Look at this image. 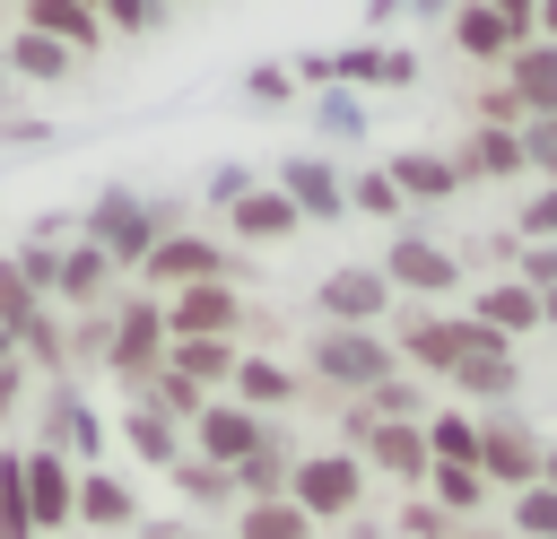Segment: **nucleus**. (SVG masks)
Wrapping results in <instances>:
<instances>
[{"label": "nucleus", "mask_w": 557, "mask_h": 539, "mask_svg": "<svg viewBox=\"0 0 557 539\" xmlns=\"http://www.w3.org/2000/svg\"><path fill=\"white\" fill-rule=\"evenodd\" d=\"M174 226H191V217H183V200H139V191L104 183V191L87 200V226H78V235H87V243H96V252L131 278V270H139V261L174 235Z\"/></svg>", "instance_id": "obj_1"}, {"label": "nucleus", "mask_w": 557, "mask_h": 539, "mask_svg": "<svg viewBox=\"0 0 557 539\" xmlns=\"http://www.w3.org/2000/svg\"><path fill=\"white\" fill-rule=\"evenodd\" d=\"M383 374H400V356H392V339L383 330H313L305 339V383L339 409V400H366Z\"/></svg>", "instance_id": "obj_2"}, {"label": "nucleus", "mask_w": 557, "mask_h": 539, "mask_svg": "<svg viewBox=\"0 0 557 539\" xmlns=\"http://www.w3.org/2000/svg\"><path fill=\"white\" fill-rule=\"evenodd\" d=\"M139 287H157V296H174V287H200V278H226V287H244V252L235 243H218V235H200V226H174L139 270H131Z\"/></svg>", "instance_id": "obj_3"}, {"label": "nucleus", "mask_w": 557, "mask_h": 539, "mask_svg": "<svg viewBox=\"0 0 557 539\" xmlns=\"http://www.w3.org/2000/svg\"><path fill=\"white\" fill-rule=\"evenodd\" d=\"M540 461H548V443H540V426L531 417H513V409H479V478H487V496L505 487V496H522V487H540Z\"/></svg>", "instance_id": "obj_4"}, {"label": "nucleus", "mask_w": 557, "mask_h": 539, "mask_svg": "<svg viewBox=\"0 0 557 539\" xmlns=\"http://www.w3.org/2000/svg\"><path fill=\"white\" fill-rule=\"evenodd\" d=\"M287 504H296L313 530H322V522H357V504H366V461H348V452H296Z\"/></svg>", "instance_id": "obj_5"}, {"label": "nucleus", "mask_w": 557, "mask_h": 539, "mask_svg": "<svg viewBox=\"0 0 557 539\" xmlns=\"http://www.w3.org/2000/svg\"><path fill=\"white\" fill-rule=\"evenodd\" d=\"M157 313H165V339H244V330H252V304H244V287H226V278L174 287V296H157Z\"/></svg>", "instance_id": "obj_6"}, {"label": "nucleus", "mask_w": 557, "mask_h": 539, "mask_svg": "<svg viewBox=\"0 0 557 539\" xmlns=\"http://www.w3.org/2000/svg\"><path fill=\"white\" fill-rule=\"evenodd\" d=\"M165 365V313H157V296H113V348H104V374L122 383V391H139L148 374Z\"/></svg>", "instance_id": "obj_7"}, {"label": "nucleus", "mask_w": 557, "mask_h": 539, "mask_svg": "<svg viewBox=\"0 0 557 539\" xmlns=\"http://www.w3.org/2000/svg\"><path fill=\"white\" fill-rule=\"evenodd\" d=\"M313 313H322V330H383V322H392V287H383V270L339 261V270L313 287Z\"/></svg>", "instance_id": "obj_8"}, {"label": "nucleus", "mask_w": 557, "mask_h": 539, "mask_svg": "<svg viewBox=\"0 0 557 539\" xmlns=\"http://www.w3.org/2000/svg\"><path fill=\"white\" fill-rule=\"evenodd\" d=\"M226 400H235V409H252V417H270V409H322V417H331V400H322V391H313L296 365H278L270 348H244V356H235Z\"/></svg>", "instance_id": "obj_9"}, {"label": "nucleus", "mask_w": 557, "mask_h": 539, "mask_svg": "<svg viewBox=\"0 0 557 539\" xmlns=\"http://www.w3.org/2000/svg\"><path fill=\"white\" fill-rule=\"evenodd\" d=\"M453 278H461V261H453L435 235H418V226L392 235V252H383V287H392V296H418V304H426V296H453Z\"/></svg>", "instance_id": "obj_10"}, {"label": "nucleus", "mask_w": 557, "mask_h": 539, "mask_svg": "<svg viewBox=\"0 0 557 539\" xmlns=\"http://www.w3.org/2000/svg\"><path fill=\"white\" fill-rule=\"evenodd\" d=\"M261 435H270V417H252V409H235V400H209V409L183 426V452H191V461H209V469H235Z\"/></svg>", "instance_id": "obj_11"}, {"label": "nucleus", "mask_w": 557, "mask_h": 539, "mask_svg": "<svg viewBox=\"0 0 557 539\" xmlns=\"http://www.w3.org/2000/svg\"><path fill=\"white\" fill-rule=\"evenodd\" d=\"M270 191L305 217V226H331V217H348V183H339V165L331 156H287L278 174H270Z\"/></svg>", "instance_id": "obj_12"}, {"label": "nucleus", "mask_w": 557, "mask_h": 539, "mask_svg": "<svg viewBox=\"0 0 557 539\" xmlns=\"http://www.w3.org/2000/svg\"><path fill=\"white\" fill-rule=\"evenodd\" d=\"M17 487H26V522H35V539L44 530H70V487H78V469L61 461V452H17Z\"/></svg>", "instance_id": "obj_13"}, {"label": "nucleus", "mask_w": 557, "mask_h": 539, "mask_svg": "<svg viewBox=\"0 0 557 539\" xmlns=\"http://www.w3.org/2000/svg\"><path fill=\"white\" fill-rule=\"evenodd\" d=\"M96 443H104V426L87 417L78 383H52V400H44V452H61L70 469H96Z\"/></svg>", "instance_id": "obj_14"}, {"label": "nucleus", "mask_w": 557, "mask_h": 539, "mask_svg": "<svg viewBox=\"0 0 557 539\" xmlns=\"http://www.w3.org/2000/svg\"><path fill=\"white\" fill-rule=\"evenodd\" d=\"M113 287H122V270L87 243V235H70L61 243V287H52V304H70V313H96V304H113Z\"/></svg>", "instance_id": "obj_15"}, {"label": "nucleus", "mask_w": 557, "mask_h": 539, "mask_svg": "<svg viewBox=\"0 0 557 539\" xmlns=\"http://www.w3.org/2000/svg\"><path fill=\"white\" fill-rule=\"evenodd\" d=\"M522 104V122H557V43H513L505 70H496Z\"/></svg>", "instance_id": "obj_16"}, {"label": "nucleus", "mask_w": 557, "mask_h": 539, "mask_svg": "<svg viewBox=\"0 0 557 539\" xmlns=\"http://www.w3.org/2000/svg\"><path fill=\"white\" fill-rule=\"evenodd\" d=\"M322 78L339 87H409L418 78V52H400V43H348V52H322Z\"/></svg>", "instance_id": "obj_17"}, {"label": "nucleus", "mask_w": 557, "mask_h": 539, "mask_svg": "<svg viewBox=\"0 0 557 539\" xmlns=\"http://www.w3.org/2000/svg\"><path fill=\"white\" fill-rule=\"evenodd\" d=\"M470 322H479L496 348H513V339H531V330H540V296H531L522 278H505V270H496V278L479 287V313H470Z\"/></svg>", "instance_id": "obj_18"}, {"label": "nucleus", "mask_w": 557, "mask_h": 539, "mask_svg": "<svg viewBox=\"0 0 557 539\" xmlns=\"http://www.w3.org/2000/svg\"><path fill=\"white\" fill-rule=\"evenodd\" d=\"M287 469H296V443H287V426L270 417V435L226 469V478H235V504H270V496H287Z\"/></svg>", "instance_id": "obj_19"}, {"label": "nucleus", "mask_w": 557, "mask_h": 539, "mask_svg": "<svg viewBox=\"0 0 557 539\" xmlns=\"http://www.w3.org/2000/svg\"><path fill=\"white\" fill-rule=\"evenodd\" d=\"M357 461H366V478H392V487H409V496L426 487V435H418V426H374Z\"/></svg>", "instance_id": "obj_20"}, {"label": "nucleus", "mask_w": 557, "mask_h": 539, "mask_svg": "<svg viewBox=\"0 0 557 539\" xmlns=\"http://www.w3.org/2000/svg\"><path fill=\"white\" fill-rule=\"evenodd\" d=\"M453 174H461V183H513V174H531V165H522V130H461Z\"/></svg>", "instance_id": "obj_21"}, {"label": "nucleus", "mask_w": 557, "mask_h": 539, "mask_svg": "<svg viewBox=\"0 0 557 539\" xmlns=\"http://www.w3.org/2000/svg\"><path fill=\"white\" fill-rule=\"evenodd\" d=\"M235 339H165V374H183L191 391H209V400H226V383H235Z\"/></svg>", "instance_id": "obj_22"}, {"label": "nucleus", "mask_w": 557, "mask_h": 539, "mask_svg": "<svg viewBox=\"0 0 557 539\" xmlns=\"http://www.w3.org/2000/svg\"><path fill=\"white\" fill-rule=\"evenodd\" d=\"M444 383H453L470 409H479V400H496V409H505V400L522 391V365H513V348H496V339H487V348H470V356H461Z\"/></svg>", "instance_id": "obj_23"}, {"label": "nucleus", "mask_w": 557, "mask_h": 539, "mask_svg": "<svg viewBox=\"0 0 557 539\" xmlns=\"http://www.w3.org/2000/svg\"><path fill=\"white\" fill-rule=\"evenodd\" d=\"M296 226H305V217H296V209H287V200L270 191V183H252V191H244V200L226 209V235H235L244 252H252V243H287Z\"/></svg>", "instance_id": "obj_24"}, {"label": "nucleus", "mask_w": 557, "mask_h": 539, "mask_svg": "<svg viewBox=\"0 0 557 539\" xmlns=\"http://www.w3.org/2000/svg\"><path fill=\"white\" fill-rule=\"evenodd\" d=\"M139 513V496L113 478V469H78V487H70V522H87V530H122Z\"/></svg>", "instance_id": "obj_25"}, {"label": "nucleus", "mask_w": 557, "mask_h": 539, "mask_svg": "<svg viewBox=\"0 0 557 539\" xmlns=\"http://www.w3.org/2000/svg\"><path fill=\"white\" fill-rule=\"evenodd\" d=\"M0 70H9V78H35V87H61V78L78 70V52H70V43H52V35H35V26H17V35H9V52H0Z\"/></svg>", "instance_id": "obj_26"}, {"label": "nucleus", "mask_w": 557, "mask_h": 539, "mask_svg": "<svg viewBox=\"0 0 557 539\" xmlns=\"http://www.w3.org/2000/svg\"><path fill=\"white\" fill-rule=\"evenodd\" d=\"M383 174H392V191H400V200H453V191H461L453 156H435V148H400Z\"/></svg>", "instance_id": "obj_27"}, {"label": "nucleus", "mask_w": 557, "mask_h": 539, "mask_svg": "<svg viewBox=\"0 0 557 539\" xmlns=\"http://www.w3.org/2000/svg\"><path fill=\"white\" fill-rule=\"evenodd\" d=\"M444 522H479L487 513V478L479 469H453V461H426V487H418Z\"/></svg>", "instance_id": "obj_28"}, {"label": "nucleus", "mask_w": 557, "mask_h": 539, "mask_svg": "<svg viewBox=\"0 0 557 539\" xmlns=\"http://www.w3.org/2000/svg\"><path fill=\"white\" fill-rule=\"evenodd\" d=\"M453 43H461V61H487V70H505V52H513V35H505V17H487L479 0H453Z\"/></svg>", "instance_id": "obj_29"}, {"label": "nucleus", "mask_w": 557, "mask_h": 539, "mask_svg": "<svg viewBox=\"0 0 557 539\" xmlns=\"http://www.w3.org/2000/svg\"><path fill=\"white\" fill-rule=\"evenodd\" d=\"M426 461H453V469H470L479 461V409H426Z\"/></svg>", "instance_id": "obj_30"}, {"label": "nucleus", "mask_w": 557, "mask_h": 539, "mask_svg": "<svg viewBox=\"0 0 557 539\" xmlns=\"http://www.w3.org/2000/svg\"><path fill=\"white\" fill-rule=\"evenodd\" d=\"M122 443H131L148 469H174V461H183V426H174V417H157V409H139V400L122 409Z\"/></svg>", "instance_id": "obj_31"}, {"label": "nucleus", "mask_w": 557, "mask_h": 539, "mask_svg": "<svg viewBox=\"0 0 557 539\" xmlns=\"http://www.w3.org/2000/svg\"><path fill=\"white\" fill-rule=\"evenodd\" d=\"M104 348H113V304H96V313H70V330H61V365H70V383L96 365L104 374Z\"/></svg>", "instance_id": "obj_32"}, {"label": "nucleus", "mask_w": 557, "mask_h": 539, "mask_svg": "<svg viewBox=\"0 0 557 539\" xmlns=\"http://www.w3.org/2000/svg\"><path fill=\"white\" fill-rule=\"evenodd\" d=\"M235 539H322L287 496H270V504H235Z\"/></svg>", "instance_id": "obj_33"}, {"label": "nucleus", "mask_w": 557, "mask_h": 539, "mask_svg": "<svg viewBox=\"0 0 557 539\" xmlns=\"http://www.w3.org/2000/svg\"><path fill=\"white\" fill-rule=\"evenodd\" d=\"M165 478H174V496H183V504H209V513H235V478H226V469H209V461H191V452H183V461H174Z\"/></svg>", "instance_id": "obj_34"}, {"label": "nucleus", "mask_w": 557, "mask_h": 539, "mask_svg": "<svg viewBox=\"0 0 557 539\" xmlns=\"http://www.w3.org/2000/svg\"><path fill=\"white\" fill-rule=\"evenodd\" d=\"M339 183H348V209H357V217H383V226H400V209H409V200L392 191V174H383V165H366V174H339Z\"/></svg>", "instance_id": "obj_35"}, {"label": "nucleus", "mask_w": 557, "mask_h": 539, "mask_svg": "<svg viewBox=\"0 0 557 539\" xmlns=\"http://www.w3.org/2000/svg\"><path fill=\"white\" fill-rule=\"evenodd\" d=\"M505 539H557V496L548 487H522L505 504Z\"/></svg>", "instance_id": "obj_36"}, {"label": "nucleus", "mask_w": 557, "mask_h": 539, "mask_svg": "<svg viewBox=\"0 0 557 539\" xmlns=\"http://www.w3.org/2000/svg\"><path fill=\"white\" fill-rule=\"evenodd\" d=\"M470 130H522V104H513L505 78H479L470 87Z\"/></svg>", "instance_id": "obj_37"}, {"label": "nucleus", "mask_w": 557, "mask_h": 539, "mask_svg": "<svg viewBox=\"0 0 557 539\" xmlns=\"http://www.w3.org/2000/svg\"><path fill=\"white\" fill-rule=\"evenodd\" d=\"M96 17H104V35H157L174 9L165 0H96Z\"/></svg>", "instance_id": "obj_38"}, {"label": "nucleus", "mask_w": 557, "mask_h": 539, "mask_svg": "<svg viewBox=\"0 0 557 539\" xmlns=\"http://www.w3.org/2000/svg\"><path fill=\"white\" fill-rule=\"evenodd\" d=\"M26 322H35V287H26V278H17V261H9V252H0V330H9V339H17V330H26Z\"/></svg>", "instance_id": "obj_39"}, {"label": "nucleus", "mask_w": 557, "mask_h": 539, "mask_svg": "<svg viewBox=\"0 0 557 539\" xmlns=\"http://www.w3.org/2000/svg\"><path fill=\"white\" fill-rule=\"evenodd\" d=\"M0 539H35V522H26V487H17V452H0Z\"/></svg>", "instance_id": "obj_40"}, {"label": "nucleus", "mask_w": 557, "mask_h": 539, "mask_svg": "<svg viewBox=\"0 0 557 539\" xmlns=\"http://www.w3.org/2000/svg\"><path fill=\"white\" fill-rule=\"evenodd\" d=\"M513 243H557V191H548V183H540V200H522Z\"/></svg>", "instance_id": "obj_41"}, {"label": "nucleus", "mask_w": 557, "mask_h": 539, "mask_svg": "<svg viewBox=\"0 0 557 539\" xmlns=\"http://www.w3.org/2000/svg\"><path fill=\"white\" fill-rule=\"evenodd\" d=\"M522 165L557 191V122H522Z\"/></svg>", "instance_id": "obj_42"}, {"label": "nucleus", "mask_w": 557, "mask_h": 539, "mask_svg": "<svg viewBox=\"0 0 557 539\" xmlns=\"http://www.w3.org/2000/svg\"><path fill=\"white\" fill-rule=\"evenodd\" d=\"M505 278H522V287H531V296H540V287H557V243H522V252H513V270H505Z\"/></svg>", "instance_id": "obj_43"}, {"label": "nucleus", "mask_w": 557, "mask_h": 539, "mask_svg": "<svg viewBox=\"0 0 557 539\" xmlns=\"http://www.w3.org/2000/svg\"><path fill=\"white\" fill-rule=\"evenodd\" d=\"M400 530H409V539H453L461 522H444V513H435L426 496H409V504H400Z\"/></svg>", "instance_id": "obj_44"}, {"label": "nucleus", "mask_w": 557, "mask_h": 539, "mask_svg": "<svg viewBox=\"0 0 557 539\" xmlns=\"http://www.w3.org/2000/svg\"><path fill=\"white\" fill-rule=\"evenodd\" d=\"M252 183H261L252 165H218V174H209V209H235V200H244Z\"/></svg>", "instance_id": "obj_45"}, {"label": "nucleus", "mask_w": 557, "mask_h": 539, "mask_svg": "<svg viewBox=\"0 0 557 539\" xmlns=\"http://www.w3.org/2000/svg\"><path fill=\"white\" fill-rule=\"evenodd\" d=\"M244 96H252V104H287V96H296V78H287V70H270V61H261V70H252V78H244Z\"/></svg>", "instance_id": "obj_46"}, {"label": "nucleus", "mask_w": 557, "mask_h": 539, "mask_svg": "<svg viewBox=\"0 0 557 539\" xmlns=\"http://www.w3.org/2000/svg\"><path fill=\"white\" fill-rule=\"evenodd\" d=\"M479 9H487V17H505V35H513V43H531V9H540V0H479Z\"/></svg>", "instance_id": "obj_47"}, {"label": "nucleus", "mask_w": 557, "mask_h": 539, "mask_svg": "<svg viewBox=\"0 0 557 539\" xmlns=\"http://www.w3.org/2000/svg\"><path fill=\"white\" fill-rule=\"evenodd\" d=\"M322 122H331V130H348V139H357V130H366V113H357V96H339V87H331V96H322Z\"/></svg>", "instance_id": "obj_48"}, {"label": "nucleus", "mask_w": 557, "mask_h": 539, "mask_svg": "<svg viewBox=\"0 0 557 539\" xmlns=\"http://www.w3.org/2000/svg\"><path fill=\"white\" fill-rule=\"evenodd\" d=\"M17 391H26V365H17V356H0V417L17 409Z\"/></svg>", "instance_id": "obj_49"}, {"label": "nucleus", "mask_w": 557, "mask_h": 539, "mask_svg": "<svg viewBox=\"0 0 557 539\" xmlns=\"http://www.w3.org/2000/svg\"><path fill=\"white\" fill-rule=\"evenodd\" d=\"M531 43H557V0H540V9H531Z\"/></svg>", "instance_id": "obj_50"}, {"label": "nucleus", "mask_w": 557, "mask_h": 539, "mask_svg": "<svg viewBox=\"0 0 557 539\" xmlns=\"http://www.w3.org/2000/svg\"><path fill=\"white\" fill-rule=\"evenodd\" d=\"M540 330H557V287H540Z\"/></svg>", "instance_id": "obj_51"}, {"label": "nucleus", "mask_w": 557, "mask_h": 539, "mask_svg": "<svg viewBox=\"0 0 557 539\" xmlns=\"http://www.w3.org/2000/svg\"><path fill=\"white\" fill-rule=\"evenodd\" d=\"M409 9H418V17H453V0H409Z\"/></svg>", "instance_id": "obj_52"}, {"label": "nucleus", "mask_w": 557, "mask_h": 539, "mask_svg": "<svg viewBox=\"0 0 557 539\" xmlns=\"http://www.w3.org/2000/svg\"><path fill=\"white\" fill-rule=\"evenodd\" d=\"M453 539H505V530H487V522H461V530H453Z\"/></svg>", "instance_id": "obj_53"}, {"label": "nucleus", "mask_w": 557, "mask_h": 539, "mask_svg": "<svg viewBox=\"0 0 557 539\" xmlns=\"http://www.w3.org/2000/svg\"><path fill=\"white\" fill-rule=\"evenodd\" d=\"M540 487H548V496H557V452H548V461H540Z\"/></svg>", "instance_id": "obj_54"}, {"label": "nucleus", "mask_w": 557, "mask_h": 539, "mask_svg": "<svg viewBox=\"0 0 557 539\" xmlns=\"http://www.w3.org/2000/svg\"><path fill=\"white\" fill-rule=\"evenodd\" d=\"M78 9H96V0H78Z\"/></svg>", "instance_id": "obj_55"}, {"label": "nucleus", "mask_w": 557, "mask_h": 539, "mask_svg": "<svg viewBox=\"0 0 557 539\" xmlns=\"http://www.w3.org/2000/svg\"><path fill=\"white\" fill-rule=\"evenodd\" d=\"M165 9H183V0H165Z\"/></svg>", "instance_id": "obj_56"}]
</instances>
